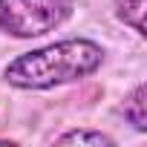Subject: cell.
I'll use <instances>...</instances> for the list:
<instances>
[{
    "label": "cell",
    "mask_w": 147,
    "mask_h": 147,
    "mask_svg": "<svg viewBox=\"0 0 147 147\" xmlns=\"http://www.w3.org/2000/svg\"><path fill=\"white\" fill-rule=\"evenodd\" d=\"M55 144H90V147H113L115 138L101 133V130H69V133H61L55 138Z\"/></svg>",
    "instance_id": "5b68a950"
},
{
    "label": "cell",
    "mask_w": 147,
    "mask_h": 147,
    "mask_svg": "<svg viewBox=\"0 0 147 147\" xmlns=\"http://www.w3.org/2000/svg\"><path fill=\"white\" fill-rule=\"evenodd\" d=\"M72 0H0V32L9 38H40L72 18Z\"/></svg>",
    "instance_id": "7a4b0ae2"
},
{
    "label": "cell",
    "mask_w": 147,
    "mask_h": 147,
    "mask_svg": "<svg viewBox=\"0 0 147 147\" xmlns=\"http://www.w3.org/2000/svg\"><path fill=\"white\" fill-rule=\"evenodd\" d=\"M104 46L92 38H66L18 55L3 66V81L15 90H52L84 81L104 66Z\"/></svg>",
    "instance_id": "6da1fadb"
},
{
    "label": "cell",
    "mask_w": 147,
    "mask_h": 147,
    "mask_svg": "<svg viewBox=\"0 0 147 147\" xmlns=\"http://www.w3.org/2000/svg\"><path fill=\"white\" fill-rule=\"evenodd\" d=\"M113 12H115V18L124 23V26H130L136 35H147L144 32V12H147V0H113Z\"/></svg>",
    "instance_id": "277c9868"
},
{
    "label": "cell",
    "mask_w": 147,
    "mask_h": 147,
    "mask_svg": "<svg viewBox=\"0 0 147 147\" xmlns=\"http://www.w3.org/2000/svg\"><path fill=\"white\" fill-rule=\"evenodd\" d=\"M144 98H147V87L144 84H136L133 92L124 98L121 104V113H124V121L133 124L138 133H147V110H144Z\"/></svg>",
    "instance_id": "3957f363"
}]
</instances>
